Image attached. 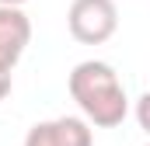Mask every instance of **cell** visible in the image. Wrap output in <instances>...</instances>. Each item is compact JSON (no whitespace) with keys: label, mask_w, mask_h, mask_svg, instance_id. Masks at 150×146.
<instances>
[{"label":"cell","mask_w":150,"mask_h":146,"mask_svg":"<svg viewBox=\"0 0 150 146\" xmlns=\"http://www.w3.org/2000/svg\"><path fill=\"white\" fill-rule=\"evenodd\" d=\"M67 91L77 101V108H80L87 125L115 129L129 115V94H126L119 73L108 63H101V59L77 63L70 70V77H67Z\"/></svg>","instance_id":"obj_1"},{"label":"cell","mask_w":150,"mask_h":146,"mask_svg":"<svg viewBox=\"0 0 150 146\" xmlns=\"http://www.w3.org/2000/svg\"><path fill=\"white\" fill-rule=\"evenodd\" d=\"M67 28L80 45H101L119 28L115 0H74L67 11Z\"/></svg>","instance_id":"obj_2"},{"label":"cell","mask_w":150,"mask_h":146,"mask_svg":"<svg viewBox=\"0 0 150 146\" xmlns=\"http://www.w3.org/2000/svg\"><path fill=\"white\" fill-rule=\"evenodd\" d=\"M25 146H94V132L84 118L59 115V118L35 122L25 136Z\"/></svg>","instance_id":"obj_3"},{"label":"cell","mask_w":150,"mask_h":146,"mask_svg":"<svg viewBox=\"0 0 150 146\" xmlns=\"http://www.w3.org/2000/svg\"><path fill=\"white\" fill-rule=\"evenodd\" d=\"M32 42V21L21 7L0 4V70H14Z\"/></svg>","instance_id":"obj_4"},{"label":"cell","mask_w":150,"mask_h":146,"mask_svg":"<svg viewBox=\"0 0 150 146\" xmlns=\"http://www.w3.org/2000/svg\"><path fill=\"white\" fill-rule=\"evenodd\" d=\"M11 87H14V80H11V70H0V101L11 94Z\"/></svg>","instance_id":"obj_5"},{"label":"cell","mask_w":150,"mask_h":146,"mask_svg":"<svg viewBox=\"0 0 150 146\" xmlns=\"http://www.w3.org/2000/svg\"><path fill=\"white\" fill-rule=\"evenodd\" d=\"M0 4H7V7H25L28 0H0Z\"/></svg>","instance_id":"obj_6"}]
</instances>
